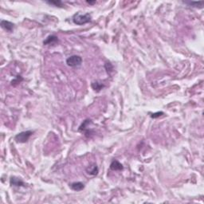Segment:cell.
Instances as JSON below:
<instances>
[{"label": "cell", "mask_w": 204, "mask_h": 204, "mask_svg": "<svg viewBox=\"0 0 204 204\" xmlns=\"http://www.w3.org/2000/svg\"><path fill=\"white\" fill-rule=\"evenodd\" d=\"M92 17L89 14H81L80 13L75 14L73 16V22L74 24L77 25H84L88 23L91 21Z\"/></svg>", "instance_id": "cell-1"}, {"label": "cell", "mask_w": 204, "mask_h": 204, "mask_svg": "<svg viewBox=\"0 0 204 204\" xmlns=\"http://www.w3.org/2000/svg\"><path fill=\"white\" fill-rule=\"evenodd\" d=\"M82 63V57L79 55H72L66 59V64L70 67H76L81 65Z\"/></svg>", "instance_id": "cell-2"}, {"label": "cell", "mask_w": 204, "mask_h": 204, "mask_svg": "<svg viewBox=\"0 0 204 204\" xmlns=\"http://www.w3.org/2000/svg\"><path fill=\"white\" fill-rule=\"evenodd\" d=\"M32 134V131H25V132H19L15 136L14 140L17 143H26L28 141Z\"/></svg>", "instance_id": "cell-3"}, {"label": "cell", "mask_w": 204, "mask_h": 204, "mask_svg": "<svg viewBox=\"0 0 204 204\" xmlns=\"http://www.w3.org/2000/svg\"><path fill=\"white\" fill-rule=\"evenodd\" d=\"M0 25L3 29H4L5 30H6L7 32H12L14 30V25L9 21H6V20H2L1 22H0Z\"/></svg>", "instance_id": "cell-4"}, {"label": "cell", "mask_w": 204, "mask_h": 204, "mask_svg": "<svg viewBox=\"0 0 204 204\" xmlns=\"http://www.w3.org/2000/svg\"><path fill=\"white\" fill-rule=\"evenodd\" d=\"M58 42V38L55 35H50L46 38V40L43 42L44 45H55Z\"/></svg>", "instance_id": "cell-5"}, {"label": "cell", "mask_w": 204, "mask_h": 204, "mask_svg": "<svg viewBox=\"0 0 204 204\" xmlns=\"http://www.w3.org/2000/svg\"><path fill=\"white\" fill-rule=\"evenodd\" d=\"M86 172L89 175H96L98 173V167L97 166V164H92L90 166H89L87 168H86Z\"/></svg>", "instance_id": "cell-6"}, {"label": "cell", "mask_w": 204, "mask_h": 204, "mask_svg": "<svg viewBox=\"0 0 204 204\" xmlns=\"http://www.w3.org/2000/svg\"><path fill=\"white\" fill-rule=\"evenodd\" d=\"M70 188L75 191H80L81 190H83L85 188V185H84L83 183H81V182H74V183H71L70 185Z\"/></svg>", "instance_id": "cell-7"}, {"label": "cell", "mask_w": 204, "mask_h": 204, "mask_svg": "<svg viewBox=\"0 0 204 204\" xmlns=\"http://www.w3.org/2000/svg\"><path fill=\"white\" fill-rule=\"evenodd\" d=\"M123 168V165L117 160H113L110 164V169L113 171H121Z\"/></svg>", "instance_id": "cell-8"}, {"label": "cell", "mask_w": 204, "mask_h": 204, "mask_svg": "<svg viewBox=\"0 0 204 204\" xmlns=\"http://www.w3.org/2000/svg\"><path fill=\"white\" fill-rule=\"evenodd\" d=\"M10 183L12 186H17V187L24 186V183L20 179L16 177H11V180H10Z\"/></svg>", "instance_id": "cell-9"}, {"label": "cell", "mask_w": 204, "mask_h": 204, "mask_svg": "<svg viewBox=\"0 0 204 204\" xmlns=\"http://www.w3.org/2000/svg\"><path fill=\"white\" fill-rule=\"evenodd\" d=\"M91 86H92V88H93L95 91H97V92L101 91V90L105 87V85H104L102 83H101V82H99V81H94V82L92 83Z\"/></svg>", "instance_id": "cell-10"}, {"label": "cell", "mask_w": 204, "mask_h": 204, "mask_svg": "<svg viewBox=\"0 0 204 204\" xmlns=\"http://www.w3.org/2000/svg\"><path fill=\"white\" fill-rule=\"evenodd\" d=\"M186 4H187L189 6H191L193 7H199V8H202L204 5V2H184Z\"/></svg>", "instance_id": "cell-11"}, {"label": "cell", "mask_w": 204, "mask_h": 204, "mask_svg": "<svg viewBox=\"0 0 204 204\" xmlns=\"http://www.w3.org/2000/svg\"><path fill=\"white\" fill-rule=\"evenodd\" d=\"M46 3L50 5L55 6H59V7H62L63 6V3L62 1H47Z\"/></svg>", "instance_id": "cell-12"}, {"label": "cell", "mask_w": 204, "mask_h": 204, "mask_svg": "<svg viewBox=\"0 0 204 204\" xmlns=\"http://www.w3.org/2000/svg\"><path fill=\"white\" fill-rule=\"evenodd\" d=\"M162 115H164V113H163V112H157V113L151 114V117L154 119L158 118V117H159V116H161Z\"/></svg>", "instance_id": "cell-13"}, {"label": "cell", "mask_w": 204, "mask_h": 204, "mask_svg": "<svg viewBox=\"0 0 204 204\" xmlns=\"http://www.w3.org/2000/svg\"><path fill=\"white\" fill-rule=\"evenodd\" d=\"M89 4H95L96 3V1H86Z\"/></svg>", "instance_id": "cell-14"}]
</instances>
